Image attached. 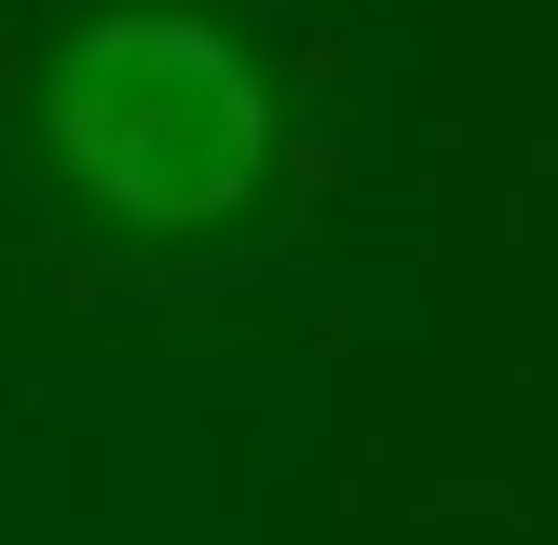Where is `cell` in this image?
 Segmentation results:
<instances>
[{
	"label": "cell",
	"instance_id": "cell-1",
	"mask_svg": "<svg viewBox=\"0 0 558 545\" xmlns=\"http://www.w3.org/2000/svg\"><path fill=\"white\" fill-rule=\"evenodd\" d=\"M41 150L123 232H218L272 178V82L205 14L109 0L41 69Z\"/></svg>",
	"mask_w": 558,
	"mask_h": 545
}]
</instances>
